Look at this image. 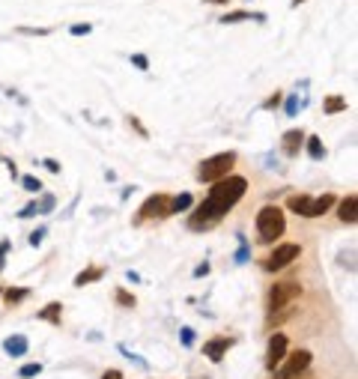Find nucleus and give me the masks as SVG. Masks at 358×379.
I'll return each instance as SVG.
<instances>
[{"label":"nucleus","instance_id":"nucleus-8","mask_svg":"<svg viewBox=\"0 0 358 379\" xmlns=\"http://www.w3.org/2000/svg\"><path fill=\"white\" fill-rule=\"evenodd\" d=\"M284 356H286V335L275 331V335L268 338V349H266V367L268 371H275V367L284 362Z\"/></svg>","mask_w":358,"mask_h":379},{"label":"nucleus","instance_id":"nucleus-2","mask_svg":"<svg viewBox=\"0 0 358 379\" xmlns=\"http://www.w3.org/2000/svg\"><path fill=\"white\" fill-rule=\"evenodd\" d=\"M284 230H286V218H284V212L277 209V206L268 203L257 212V236H260V242L272 245L275 239L284 236Z\"/></svg>","mask_w":358,"mask_h":379},{"label":"nucleus","instance_id":"nucleus-16","mask_svg":"<svg viewBox=\"0 0 358 379\" xmlns=\"http://www.w3.org/2000/svg\"><path fill=\"white\" fill-rule=\"evenodd\" d=\"M304 147H308V156H310L313 161L326 158V147H322V141L317 138V134H310V138H304Z\"/></svg>","mask_w":358,"mask_h":379},{"label":"nucleus","instance_id":"nucleus-32","mask_svg":"<svg viewBox=\"0 0 358 379\" xmlns=\"http://www.w3.org/2000/svg\"><path fill=\"white\" fill-rule=\"evenodd\" d=\"M21 33H30V36H45L48 33V27H18Z\"/></svg>","mask_w":358,"mask_h":379},{"label":"nucleus","instance_id":"nucleus-24","mask_svg":"<svg viewBox=\"0 0 358 379\" xmlns=\"http://www.w3.org/2000/svg\"><path fill=\"white\" fill-rule=\"evenodd\" d=\"M51 209H54V197L45 194L42 203H36V215H45V212H51Z\"/></svg>","mask_w":358,"mask_h":379},{"label":"nucleus","instance_id":"nucleus-20","mask_svg":"<svg viewBox=\"0 0 358 379\" xmlns=\"http://www.w3.org/2000/svg\"><path fill=\"white\" fill-rule=\"evenodd\" d=\"M188 206H191V194H176V197H170V215L185 212Z\"/></svg>","mask_w":358,"mask_h":379},{"label":"nucleus","instance_id":"nucleus-35","mask_svg":"<svg viewBox=\"0 0 358 379\" xmlns=\"http://www.w3.org/2000/svg\"><path fill=\"white\" fill-rule=\"evenodd\" d=\"M45 167H48L51 174H60V161H54V158H45Z\"/></svg>","mask_w":358,"mask_h":379},{"label":"nucleus","instance_id":"nucleus-21","mask_svg":"<svg viewBox=\"0 0 358 379\" xmlns=\"http://www.w3.org/2000/svg\"><path fill=\"white\" fill-rule=\"evenodd\" d=\"M322 111H326V114L346 111V99H344V96H328V99H326V105H322Z\"/></svg>","mask_w":358,"mask_h":379},{"label":"nucleus","instance_id":"nucleus-41","mask_svg":"<svg viewBox=\"0 0 358 379\" xmlns=\"http://www.w3.org/2000/svg\"><path fill=\"white\" fill-rule=\"evenodd\" d=\"M299 3H304V0H293V6H299Z\"/></svg>","mask_w":358,"mask_h":379},{"label":"nucleus","instance_id":"nucleus-11","mask_svg":"<svg viewBox=\"0 0 358 379\" xmlns=\"http://www.w3.org/2000/svg\"><path fill=\"white\" fill-rule=\"evenodd\" d=\"M331 206H335V194H322V197H310L308 203V212H304V218H319V215H326Z\"/></svg>","mask_w":358,"mask_h":379},{"label":"nucleus","instance_id":"nucleus-9","mask_svg":"<svg viewBox=\"0 0 358 379\" xmlns=\"http://www.w3.org/2000/svg\"><path fill=\"white\" fill-rule=\"evenodd\" d=\"M236 344V340L233 338H227V335H221V338H212V340H206L203 344V356L209 358V362H221L224 358V353H227V349Z\"/></svg>","mask_w":358,"mask_h":379},{"label":"nucleus","instance_id":"nucleus-6","mask_svg":"<svg viewBox=\"0 0 358 379\" xmlns=\"http://www.w3.org/2000/svg\"><path fill=\"white\" fill-rule=\"evenodd\" d=\"M302 293V287L295 284V281H281V284H275L272 287V293H268V311H281V308H286L295 296Z\"/></svg>","mask_w":358,"mask_h":379},{"label":"nucleus","instance_id":"nucleus-18","mask_svg":"<svg viewBox=\"0 0 358 379\" xmlns=\"http://www.w3.org/2000/svg\"><path fill=\"white\" fill-rule=\"evenodd\" d=\"M308 203H310V194H293L290 201H286V206H290L293 212H299L304 218V212H308Z\"/></svg>","mask_w":358,"mask_h":379},{"label":"nucleus","instance_id":"nucleus-37","mask_svg":"<svg viewBox=\"0 0 358 379\" xmlns=\"http://www.w3.org/2000/svg\"><path fill=\"white\" fill-rule=\"evenodd\" d=\"M6 251H9V242H0V269L6 266V263H3V260H6Z\"/></svg>","mask_w":358,"mask_h":379},{"label":"nucleus","instance_id":"nucleus-5","mask_svg":"<svg viewBox=\"0 0 358 379\" xmlns=\"http://www.w3.org/2000/svg\"><path fill=\"white\" fill-rule=\"evenodd\" d=\"M310 367V353L308 349H295L293 356H284V362L277 365V379H295Z\"/></svg>","mask_w":358,"mask_h":379},{"label":"nucleus","instance_id":"nucleus-38","mask_svg":"<svg viewBox=\"0 0 358 379\" xmlns=\"http://www.w3.org/2000/svg\"><path fill=\"white\" fill-rule=\"evenodd\" d=\"M206 272H209V263H203V266H197V269H194V278H203Z\"/></svg>","mask_w":358,"mask_h":379},{"label":"nucleus","instance_id":"nucleus-30","mask_svg":"<svg viewBox=\"0 0 358 379\" xmlns=\"http://www.w3.org/2000/svg\"><path fill=\"white\" fill-rule=\"evenodd\" d=\"M69 30H72V36H87L90 30H93V24H87V21L84 24H72Z\"/></svg>","mask_w":358,"mask_h":379},{"label":"nucleus","instance_id":"nucleus-36","mask_svg":"<svg viewBox=\"0 0 358 379\" xmlns=\"http://www.w3.org/2000/svg\"><path fill=\"white\" fill-rule=\"evenodd\" d=\"M245 260H248V245L242 242V248H239V254H236V263H245Z\"/></svg>","mask_w":358,"mask_h":379},{"label":"nucleus","instance_id":"nucleus-19","mask_svg":"<svg viewBox=\"0 0 358 379\" xmlns=\"http://www.w3.org/2000/svg\"><path fill=\"white\" fill-rule=\"evenodd\" d=\"M105 275V269H87V272H81V275H75V287H87V284H93V281H98V278Z\"/></svg>","mask_w":358,"mask_h":379},{"label":"nucleus","instance_id":"nucleus-34","mask_svg":"<svg viewBox=\"0 0 358 379\" xmlns=\"http://www.w3.org/2000/svg\"><path fill=\"white\" fill-rule=\"evenodd\" d=\"M129 123L134 125V129H138L140 132V138H147V129H143V125H140V120H138V116H129Z\"/></svg>","mask_w":358,"mask_h":379},{"label":"nucleus","instance_id":"nucleus-31","mask_svg":"<svg viewBox=\"0 0 358 379\" xmlns=\"http://www.w3.org/2000/svg\"><path fill=\"white\" fill-rule=\"evenodd\" d=\"M299 96H290V99H286V114H290V116H295V114H299Z\"/></svg>","mask_w":358,"mask_h":379},{"label":"nucleus","instance_id":"nucleus-29","mask_svg":"<svg viewBox=\"0 0 358 379\" xmlns=\"http://www.w3.org/2000/svg\"><path fill=\"white\" fill-rule=\"evenodd\" d=\"M45 233H48V230H45V227H39V230H33V233H30V239H27V242H30V245H33V248H39V245H42V239H45Z\"/></svg>","mask_w":358,"mask_h":379},{"label":"nucleus","instance_id":"nucleus-40","mask_svg":"<svg viewBox=\"0 0 358 379\" xmlns=\"http://www.w3.org/2000/svg\"><path fill=\"white\" fill-rule=\"evenodd\" d=\"M206 3H212V6H224V3H230V0H206Z\"/></svg>","mask_w":358,"mask_h":379},{"label":"nucleus","instance_id":"nucleus-13","mask_svg":"<svg viewBox=\"0 0 358 379\" xmlns=\"http://www.w3.org/2000/svg\"><path fill=\"white\" fill-rule=\"evenodd\" d=\"M3 349H6V356L21 358V356H27L30 344H27V338H24V335H12V338H6V340H3Z\"/></svg>","mask_w":358,"mask_h":379},{"label":"nucleus","instance_id":"nucleus-17","mask_svg":"<svg viewBox=\"0 0 358 379\" xmlns=\"http://www.w3.org/2000/svg\"><path fill=\"white\" fill-rule=\"evenodd\" d=\"M27 296H30V290H27V287H9V290L0 296V299H6V305H18V302H24Z\"/></svg>","mask_w":358,"mask_h":379},{"label":"nucleus","instance_id":"nucleus-4","mask_svg":"<svg viewBox=\"0 0 358 379\" xmlns=\"http://www.w3.org/2000/svg\"><path fill=\"white\" fill-rule=\"evenodd\" d=\"M302 254V245H295V242H284V245H275V251L266 257L263 269L266 272H281V269H286L293 263V260H299Z\"/></svg>","mask_w":358,"mask_h":379},{"label":"nucleus","instance_id":"nucleus-22","mask_svg":"<svg viewBox=\"0 0 358 379\" xmlns=\"http://www.w3.org/2000/svg\"><path fill=\"white\" fill-rule=\"evenodd\" d=\"M116 305H120V308H134L138 299H134L131 293H125V290H116Z\"/></svg>","mask_w":358,"mask_h":379},{"label":"nucleus","instance_id":"nucleus-39","mask_svg":"<svg viewBox=\"0 0 358 379\" xmlns=\"http://www.w3.org/2000/svg\"><path fill=\"white\" fill-rule=\"evenodd\" d=\"M102 379H123V373H120V371H105Z\"/></svg>","mask_w":358,"mask_h":379},{"label":"nucleus","instance_id":"nucleus-25","mask_svg":"<svg viewBox=\"0 0 358 379\" xmlns=\"http://www.w3.org/2000/svg\"><path fill=\"white\" fill-rule=\"evenodd\" d=\"M21 185L27 188V192H36V194L42 192V183H39V179H36V176H24V179H21Z\"/></svg>","mask_w":358,"mask_h":379},{"label":"nucleus","instance_id":"nucleus-15","mask_svg":"<svg viewBox=\"0 0 358 379\" xmlns=\"http://www.w3.org/2000/svg\"><path fill=\"white\" fill-rule=\"evenodd\" d=\"M39 320H48V322H54V326H60V317H63V305L60 302H51V305H45V308L36 314Z\"/></svg>","mask_w":358,"mask_h":379},{"label":"nucleus","instance_id":"nucleus-10","mask_svg":"<svg viewBox=\"0 0 358 379\" xmlns=\"http://www.w3.org/2000/svg\"><path fill=\"white\" fill-rule=\"evenodd\" d=\"M304 138H308V134H304L302 129H290V132H286L284 134V138H281V150H284V156H299V150L304 147Z\"/></svg>","mask_w":358,"mask_h":379},{"label":"nucleus","instance_id":"nucleus-26","mask_svg":"<svg viewBox=\"0 0 358 379\" xmlns=\"http://www.w3.org/2000/svg\"><path fill=\"white\" fill-rule=\"evenodd\" d=\"M131 66H138L140 72H147V69H149V60H147V54H131Z\"/></svg>","mask_w":358,"mask_h":379},{"label":"nucleus","instance_id":"nucleus-23","mask_svg":"<svg viewBox=\"0 0 358 379\" xmlns=\"http://www.w3.org/2000/svg\"><path fill=\"white\" fill-rule=\"evenodd\" d=\"M42 373V365H24L21 371H18V376L21 379H33V376H39Z\"/></svg>","mask_w":358,"mask_h":379},{"label":"nucleus","instance_id":"nucleus-3","mask_svg":"<svg viewBox=\"0 0 358 379\" xmlns=\"http://www.w3.org/2000/svg\"><path fill=\"white\" fill-rule=\"evenodd\" d=\"M236 165V152H218V156H209L197 165V179L200 183H218L224 179Z\"/></svg>","mask_w":358,"mask_h":379},{"label":"nucleus","instance_id":"nucleus-33","mask_svg":"<svg viewBox=\"0 0 358 379\" xmlns=\"http://www.w3.org/2000/svg\"><path fill=\"white\" fill-rule=\"evenodd\" d=\"M30 215H36V201L33 203H27L21 212H18V218H30Z\"/></svg>","mask_w":358,"mask_h":379},{"label":"nucleus","instance_id":"nucleus-7","mask_svg":"<svg viewBox=\"0 0 358 379\" xmlns=\"http://www.w3.org/2000/svg\"><path fill=\"white\" fill-rule=\"evenodd\" d=\"M167 215H170V197L167 194H152L138 209V221H143V218H167Z\"/></svg>","mask_w":358,"mask_h":379},{"label":"nucleus","instance_id":"nucleus-12","mask_svg":"<svg viewBox=\"0 0 358 379\" xmlns=\"http://www.w3.org/2000/svg\"><path fill=\"white\" fill-rule=\"evenodd\" d=\"M355 209H358V197L355 194H346L344 201H340V206H337V218L344 221V224H355Z\"/></svg>","mask_w":358,"mask_h":379},{"label":"nucleus","instance_id":"nucleus-27","mask_svg":"<svg viewBox=\"0 0 358 379\" xmlns=\"http://www.w3.org/2000/svg\"><path fill=\"white\" fill-rule=\"evenodd\" d=\"M281 96H284V93H272V96H268L266 102H263V111H275V107L281 105Z\"/></svg>","mask_w":358,"mask_h":379},{"label":"nucleus","instance_id":"nucleus-1","mask_svg":"<svg viewBox=\"0 0 358 379\" xmlns=\"http://www.w3.org/2000/svg\"><path fill=\"white\" fill-rule=\"evenodd\" d=\"M248 192V179L245 176H224L218 183H212V192L209 197L197 206L191 212V218H188V227L191 230H212L215 224H218L224 215H227L233 206L242 201V194Z\"/></svg>","mask_w":358,"mask_h":379},{"label":"nucleus","instance_id":"nucleus-14","mask_svg":"<svg viewBox=\"0 0 358 379\" xmlns=\"http://www.w3.org/2000/svg\"><path fill=\"white\" fill-rule=\"evenodd\" d=\"M236 21H266L263 12H248V9H236V12H224L221 24H236Z\"/></svg>","mask_w":358,"mask_h":379},{"label":"nucleus","instance_id":"nucleus-28","mask_svg":"<svg viewBox=\"0 0 358 379\" xmlns=\"http://www.w3.org/2000/svg\"><path fill=\"white\" fill-rule=\"evenodd\" d=\"M179 335H182V347H194V329L191 326H182Z\"/></svg>","mask_w":358,"mask_h":379},{"label":"nucleus","instance_id":"nucleus-42","mask_svg":"<svg viewBox=\"0 0 358 379\" xmlns=\"http://www.w3.org/2000/svg\"><path fill=\"white\" fill-rule=\"evenodd\" d=\"M0 296H3V290H0Z\"/></svg>","mask_w":358,"mask_h":379}]
</instances>
